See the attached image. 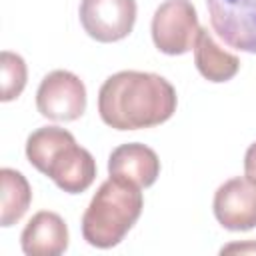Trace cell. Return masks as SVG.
Wrapping results in <instances>:
<instances>
[{"label": "cell", "instance_id": "6da1fadb", "mask_svg": "<svg viewBox=\"0 0 256 256\" xmlns=\"http://www.w3.org/2000/svg\"><path fill=\"white\" fill-rule=\"evenodd\" d=\"M174 86L152 72L122 70L104 80L98 92V112L104 124L116 130L152 128L176 112Z\"/></svg>", "mask_w": 256, "mask_h": 256}, {"label": "cell", "instance_id": "7a4b0ae2", "mask_svg": "<svg viewBox=\"0 0 256 256\" xmlns=\"http://www.w3.org/2000/svg\"><path fill=\"white\" fill-rule=\"evenodd\" d=\"M144 208L140 186L110 176L100 184L82 216V236L90 246L112 248L124 240Z\"/></svg>", "mask_w": 256, "mask_h": 256}, {"label": "cell", "instance_id": "3957f363", "mask_svg": "<svg viewBox=\"0 0 256 256\" xmlns=\"http://www.w3.org/2000/svg\"><path fill=\"white\" fill-rule=\"evenodd\" d=\"M152 40L154 46L168 54L180 56L194 48L200 24L196 8L190 0H166L152 16Z\"/></svg>", "mask_w": 256, "mask_h": 256}, {"label": "cell", "instance_id": "277c9868", "mask_svg": "<svg viewBox=\"0 0 256 256\" xmlns=\"http://www.w3.org/2000/svg\"><path fill=\"white\" fill-rule=\"evenodd\" d=\"M36 108L44 118L72 122L86 110V88L76 74L68 70H52L38 86Z\"/></svg>", "mask_w": 256, "mask_h": 256}, {"label": "cell", "instance_id": "5b68a950", "mask_svg": "<svg viewBox=\"0 0 256 256\" xmlns=\"http://www.w3.org/2000/svg\"><path fill=\"white\" fill-rule=\"evenodd\" d=\"M214 32L230 46L256 54V0H206Z\"/></svg>", "mask_w": 256, "mask_h": 256}, {"label": "cell", "instance_id": "8992f818", "mask_svg": "<svg viewBox=\"0 0 256 256\" xmlns=\"http://www.w3.org/2000/svg\"><path fill=\"white\" fill-rule=\"evenodd\" d=\"M136 22V0H82L80 24L98 42H118L126 38Z\"/></svg>", "mask_w": 256, "mask_h": 256}, {"label": "cell", "instance_id": "52a82bcc", "mask_svg": "<svg viewBox=\"0 0 256 256\" xmlns=\"http://www.w3.org/2000/svg\"><path fill=\"white\" fill-rule=\"evenodd\" d=\"M214 216L226 230H252L256 226V182L238 176L220 184L214 194Z\"/></svg>", "mask_w": 256, "mask_h": 256}, {"label": "cell", "instance_id": "ba28073f", "mask_svg": "<svg viewBox=\"0 0 256 256\" xmlns=\"http://www.w3.org/2000/svg\"><path fill=\"white\" fill-rule=\"evenodd\" d=\"M44 174L50 176L60 190L68 194H80L88 190L96 178V160L86 148L72 140L56 150Z\"/></svg>", "mask_w": 256, "mask_h": 256}, {"label": "cell", "instance_id": "9c48e42d", "mask_svg": "<svg viewBox=\"0 0 256 256\" xmlns=\"http://www.w3.org/2000/svg\"><path fill=\"white\" fill-rule=\"evenodd\" d=\"M110 176L128 180L140 188H148L160 176V160L158 154L138 142L120 144L112 150L108 158Z\"/></svg>", "mask_w": 256, "mask_h": 256}, {"label": "cell", "instance_id": "30bf717a", "mask_svg": "<svg viewBox=\"0 0 256 256\" xmlns=\"http://www.w3.org/2000/svg\"><path fill=\"white\" fill-rule=\"evenodd\" d=\"M20 244L28 256H58L68 248V226L56 212H36L24 226Z\"/></svg>", "mask_w": 256, "mask_h": 256}, {"label": "cell", "instance_id": "8fae6325", "mask_svg": "<svg viewBox=\"0 0 256 256\" xmlns=\"http://www.w3.org/2000/svg\"><path fill=\"white\" fill-rule=\"evenodd\" d=\"M194 62L198 72L210 82H226L234 78L236 72L240 70L238 56L222 50L206 28L198 30L194 42Z\"/></svg>", "mask_w": 256, "mask_h": 256}, {"label": "cell", "instance_id": "7c38bea8", "mask_svg": "<svg viewBox=\"0 0 256 256\" xmlns=\"http://www.w3.org/2000/svg\"><path fill=\"white\" fill-rule=\"evenodd\" d=\"M2 180V212H0V224L4 228L16 224L28 210L32 202V188L22 172L14 168H2L0 170Z\"/></svg>", "mask_w": 256, "mask_h": 256}, {"label": "cell", "instance_id": "4fadbf2b", "mask_svg": "<svg viewBox=\"0 0 256 256\" xmlns=\"http://www.w3.org/2000/svg\"><path fill=\"white\" fill-rule=\"evenodd\" d=\"M2 102H10L18 98L26 86L28 70L22 56L4 50L2 52Z\"/></svg>", "mask_w": 256, "mask_h": 256}, {"label": "cell", "instance_id": "5bb4252c", "mask_svg": "<svg viewBox=\"0 0 256 256\" xmlns=\"http://www.w3.org/2000/svg\"><path fill=\"white\" fill-rule=\"evenodd\" d=\"M244 174L248 180L256 182V142L250 144V148L246 150V156H244Z\"/></svg>", "mask_w": 256, "mask_h": 256}, {"label": "cell", "instance_id": "9a60e30c", "mask_svg": "<svg viewBox=\"0 0 256 256\" xmlns=\"http://www.w3.org/2000/svg\"><path fill=\"white\" fill-rule=\"evenodd\" d=\"M224 252H256V244H230L226 248H222V254Z\"/></svg>", "mask_w": 256, "mask_h": 256}]
</instances>
